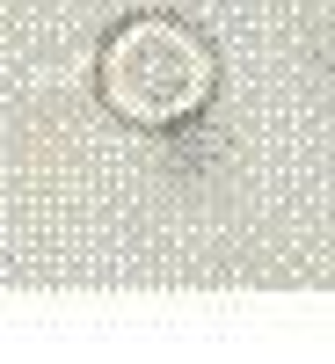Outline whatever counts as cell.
I'll return each instance as SVG.
<instances>
[{
    "instance_id": "1",
    "label": "cell",
    "mask_w": 335,
    "mask_h": 364,
    "mask_svg": "<svg viewBox=\"0 0 335 364\" xmlns=\"http://www.w3.org/2000/svg\"><path fill=\"white\" fill-rule=\"evenodd\" d=\"M219 58L175 15H132L110 29L102 44V102L110 117H124L139 132H175L211 102Z\"/></svg>"
}]
</instances>
